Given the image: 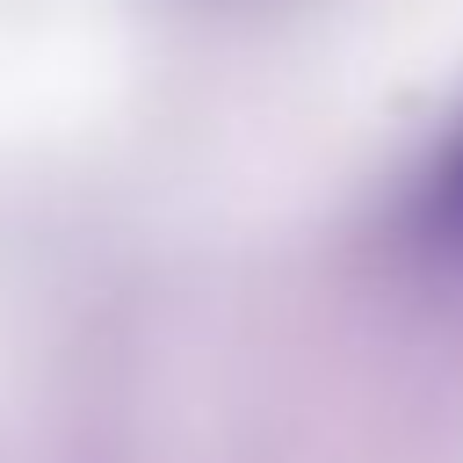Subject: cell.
<instances>
[{
    "label": "cell",
    "mask_w": 463,
    "mask_h": 463,
    "mask_svg": "<svg viewBox=\"0 0 463 463\" xmlns=\"http://www.w3.org/2000/svg\"><path fill=\"white\" fill-rule=\"evenodd\" d=\"M405 239L427 253H463V116L441 130L405 188Z\"/></svg>",
    "instance_id": "1"
}]
</instances>
